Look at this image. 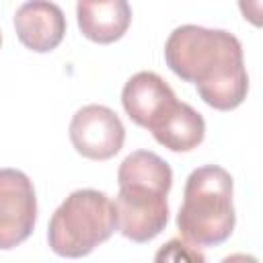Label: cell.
<instances>
[{
    "label": "cell",
    "mask_w": 263,
    "mask_h": 263,
    "mask_svg": "<svg viewBox=\"0 0 263 263\" xmlns=\"http://www.w3.org/2000/svg\"><path fill=\"white\" fill-rule=\"evenodd\" d=\"M166 66L197 86L205 105L218 111L236 109L249 92L240 41L224 29L199 25L177 27L164 43Z\"/></svg>",
    "instance_id": "cell-1"
},
{
    "label": "cell",
    "mask_w": 263,
    "mask_h": 263,
    "mask_svg": "<svg viewBox=\"0 0 263 263\" xmlns=\"http://www.w3.org/2000/svg\"><path fill=\"white\" fill-rule=\"evenodd\" d=\"M117 183V230L134 242L158 236L168 222L166 195L173 185L168 162L150 150H136L119 164Z\"/></svg>",
    "instance_id": "cell-2"
},
{
    "label": "cell",
    "mask_w": 263,
    "mask_h": 263,
    "mask_svg": "<svg viewBox=\"0 0 263 263\" xmlns=\"http://www.w3.org/2000/svg\"><path fill=\"white\" fill-rule=\"evenodd\" d=\"M234 183L226 168L205 164L185 181L183 203L177 214V228L183 240L197 247H216L234 230Z\"/></svg>",
    "instance_id": "cell-3"
},
{
    "label": "cell",
    "mask_w": 263,
    "mask_h": 263,
    "mask_svg": "<svg viewBox=\"0 0 263 263\" xmlns=\"http://www.w3.org/2000/svg\"><path fill=\"white\" fill-rule=\"evenodd\" d=\"M117 228L115 203L97 189H76L53 212L47 240L55 255L78 259L92 253Z\"/></svg>",
    "instance_id": "cell-4"
},
{
    "label": "cell",
    "mask_w": 263,
    "mask_h": 263,
    "mask_svg": "<svg viewBox=\"0 0 263 263\" xmlns=\"http://www.w3.org/2000/svg\"><path fill=\"white\" fill-rule=\"evenodd\" d=\"M37 220V197L31 179L16 168H0V251L27 240Z\"/></svg>",
    "instance_id": "cell-5"
},
{
    "label": "cell",
    "mask_w": 263,
    "mask_h": 263,
    "mask_svg": "<svg viewBox=\"0 0 263 263\" xmlns=\"http://www.w3.org/2000/svg\"><path fill=\"white\" fill-rule=\"evenodd\" d=\"M125 140V127L115 111L105 105H86L70 121V142L78 154L90 160L113 158Z\"/></svg>",
    "instance_id": "cell-6"
},
{
    "label": "cell",
    "mask_w": 263,
    "mask_h": 263,
    "mask_svg": "<svg viewBox=\"0 0 263 263\" xmlns=\"http://www.w3.org/2000/svg\"><path fill=\"white\" fill-rule=\"evenodd\" d=\"M14 29L21 43L37 53L55 49L66 35V16L53 2H25L14 12Z\"/></svg>",
    "instance_id": "cell-7"
},
{
    "label": "cell",
    "mask_w": 263,
    "mask_h": 263,
    "mask_svg": "<svg viewBox=\"0 0 263 263\" xmlns=\"http://www.w3.org/2000/svg\"><path fill=\"white\" fill-rule=\"evenodd\" d=\"M175 101L177 97L166 80L146 70L134 74L121 90V103L125 113L134 123L146 129H150Z\"/></svg>",
    "instance_id": "cell-8"
},
{
    "label": "cell",
    "mask_w": 263,
    "mask_h": 263,
    "mask_svg": "<svg viewBox=\"0 0 263 263\" xmlns=\"http://www.w3.org/2000/svg\"><path fill=\"white\" fill-rule=\"evenodd\" d=\"M80 33L95 43H113L123 37L132 23V8L125 0H99L76 4Z\"/></svg>",
    "instance_id": "cell-9"
},
{
    "label": "cell",
    "mask_w": 263,
    "mask_h": 263,
    "mask_svg": "<svg viewBox=\"0 0 263 263\" xmlns=\"http://www.w3.org/2000/svg\"><path fill=\"white\" fill-rule=\"evenodd\" d=\"M150 132L160 146L173 152H189L203 142L205 121L191 105L175 101L150 127Z\"/></svg>",
    "instance_id": "cell-10"
},
{
    "label": "cell",
    "mask_w": 263,
    "mask_h": 263,
    "mask_svg": "<svg viewBox=\"0 0 263 263\" xmlns=\"http://www.w3.org/2000/svg\"><path fill=\"white\" fill-rule=\"evenodd\" d=\"M154 263H205V257L195 245L183 238H171L156 251Z\"/></svg>",
    "instance_id": "cell-11"
},
{
    "label": "cell",
    "mask_w": 263,
    "mask_h": 263,
    "mask_svg": "<svg viewBox=\"0 0 263 263\" xmlns=\"http://www.w3.org/2000/svg\"><path fill=\"white\" fill-rule=\"evenodd\" d=\"M222 263H259L253 255H247V253H234V255H228L222 259Z\"/></svg>",
    "instance_id": "cell-12"
},
{
    "label": "cell",
    "mask_w": 263,
    "mask_h": 263,
    "mask_svg": "<svg viewBox=\"0 0 263 263\" xmlns=\"http://www.w3.org/2000/svg\"><path fill=\"white\" fill-rule=\"evenodd\" d=\"M0 45H2V33H0Z\"/></svg>",
    "instance_id": "cell-13"
}]
</instances>
